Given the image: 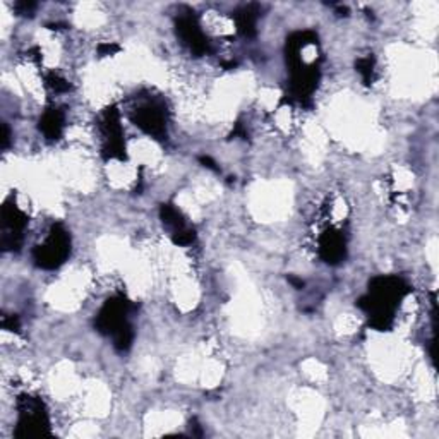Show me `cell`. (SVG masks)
<instances>
[{
	"label": "cell",
	"mask_w": 439,
	"mask_h": 439,
	"mask_svg": "<svg viewBox=\"0 0 439 439\" xmlns=\"http://www.w3.org/2000/svg\"><path fill=\"white\" fill-rule=\"evenodd\" d=\"M408 292V285L399 276H378L369 283V292L357 300V306L369 314L373 328L385 332L392 328L396 306Z\"/></svg>",
	"instance_id": "6da1fadb"
},
{
	"label": "cell",
	"mask_w": 439,
	"mask_h": 439,
	"mask_svg": "<svg viewBox=\"0 0 439 439\" xmlns=\"http://www.w3.org/2000/svg\"><path fill=\"white\" fill-rule=\"evenodd\" d=\"M133 307V304L122 295L112 297L105 302L95 320V328L101 335L112 336L115 348L120 352L129 350L134 340L133 326L129 322V314Z\"/></svg>",
	"instance_id": "7a4b0ae2"
},
{
	"label": "cell",
	"mask_w": 439,
	"mask_h": 439,
	"mask_svg": "<svg viewBox=\"0 0 439 439\" xmlns=\"http://www.w3.org/2000/svg\"><path fill=\"white\" fill-rule=\"evenodd\" d=\"M20 420L16 427V438H40L50 434L47 410L43 401L36 396L22 395L17 400Z\"/></svg>",
	"instance_id": "3957f363"
},
{
	"label": "cell",
	"mask_w": 439,
	"mask_h": 439,
	"mask_svg": "<svg viewBox=\"0 0 439 439\" xmlns=\"http://www.w3.org/2000/svg\"><path fill=\"white\" fill-rule=\"evenodd\" d=\"M70 254V235L64 228L62 223H55L50 228L47 240L33 249V260L36 266L43 269H55Z\"/></svg>",
	"instance_id": "277c9868"
},
{
	"label": "cell",
	"mask_w": 439,
	"mask_h": 439,
	"mask_svg": "<svg viewBox=\"0 0 439 439\" xmlns=\"http://www.w3.org/2000/svg\"><path fill=\"white\" fill-rule=\"evenodd\" d=\"M28 225V216L17 208L14 202L6 201L2 206V251H20L24 239V228Z\"/></svg>",
	"instance_id": "5b68a950"
},
{
	"label": "cell",
	"mask_w": 439,
	"mask_h": 439,
	"mask_svg": "<svg viewBox=\"0 0 439 439\" xmlns=\"http://www.w3.org/2000/svg\"><path fill=\"white\" fill-rule=\"evenodd\" d=\"M101 131H103V155L105 158L110 160H124L126 158V146L122 141V127H120L119 112L115 107H110L105 110L103 122H101Z\"/></svg>",
	"instance_id": "8992f818"
},
{
	"label": "cell",
	"mask_w": 439,
	"mask_h": 439,
	"mask_svg": "<svg viewBox=\"0 0 439 439\" xmlns=\"http://www.w3.org/2000/svg\"><path fill=\"white\" fill-rule=\"evenodd\" d=\"M133 122L155 140H163L167 136V112L158 103H146L136 108L133 114Z\"/></svg>",
	"instance_id": "52a82bcc"
},
{
	"label": "cell",
	"mask_w": 439,
	"mask_h": 439,
	"mask_svg": "<svg viewBox=\"0 0 439 439\" xmlns=\"http://www.w3.org/2000/svg\"><path fill=\"white\" fill-rule=\"evenodd\" d=\"M175 31H177V36L182 40V43L193 54L204 55L209 52V41L202 35L200 22H198L196 16L191 10L186 14H180L177 17V21H175Z\"/></svg>",
	"instance_id": "ba28073f"
},
{
	"label": "cell",
	"mask_w": 439,
	"mask_h": 439,
	"mask_svg": "<svg viewBox=\"0 0 439 439\" xmlns=\"http://www.w3.org/2000/svg\"><path fill=\"white\" fill-rule=\"evenodd\" d=\"M320 256L328 265H338L347 256V247L340 232L328 230L320 239Z\"/></svg>",
	"instance_id": "9c48e42d"
},
{
	"label": "cell",
	"mask_w": 439,
	"mask_h": 439,
	"mask_svg": "<svg viewBox=\"0 0 439 439\" xmlns=\"http://www.w3.org/2000/svg\"><path fill=\"white\" fill-rule=\"evenodd\" d=\"M258 16H260V9L258 6L251 3V6L242 7L235 13V22H237V29L242 36L246 38H253L256 35V22Z\"/></svg>",
	"instance_id": "30bf717a"
},
{
	"label": "cell",
	"mask_w": 439,
	"mask_h": 439,
	"mask_svg": "<svg viewBox=\"0 0 439 439\" xmlns=\"http://www.w3.org/2000/svg\"><path fill=\"white\" fill-rule=\"evenodd\" d=\"M64 129V114L59 108H48L40 119V131L47 140H59Z\"/></svg>",
	"instance_id": "8fae6325"
},
{
	"label": "cell",
	"mask_w": 439,
	"mask_h": 439,
	"mask_svg": "<svg viewBox=\"0 0 439 439\" xmlns=\"http://www.w3.org/2000/svg\"><path fill=\"white\" fill-rule=\"evenodd\" d=\"M160 216H161V221L165 223V227L170 228L172 234L187 227L186 220L182 218V215H180L179 209L172 204H161Z\"/></svg>",
	"instance_id": "7c38bea8"
},
{
	"label": "cell",
	"mask_w": 439,
	"mask_h": 439,
	"mask_svg": "<svg viewBox=\"0 0 439 439\" xmlns=\"http://www.w3.org/2000/svg\"><path fill=\"white\" fill-rule=\"evenodd\" d=\"M172 240H174V244H177V246H189V244H193L194 240H196V232L191 227H186L182 228V230L174 232V234H172Z\"/></svg>",
	"instance_id": "4fadbf2b"
},
{
	"label": "cell",
	"mask_w": 439,
	"mask_h": 439,
	"mask_svg": "<svg viewBox=\"0 0 439 439\" xmlns=\"http://www.w3.org/2000/svg\"><path fill=\"white\" fill-rule=\"evenodd\" d=\"M355 67H357V73L362 76V80L366 82L371 81V77H373V70H374V59L373 57H364V59H359L357 64H355Z\"/></svg>",
	"instance_id": "5bb4252c"
},
{
	"label": "cell",
	"mask_w": 439,
	"mask_h": 439,
	"mask_svg": "<svg viewBox=\"0 0 439 439\" xmlns=\"http://www.w3.org/2000/svg\"><path fill=\"white\" fill-rule=\"evenodd\" d=\"M47 84L50 86L52 89H54L55 93H60V91H67V89L70 88L69 82H67L66 80H62V77L57 76V74H48L47 76Z\"/></svg>",
	"instance_id": "9a60e30c"
},
{
	"label": "cell",
	"mask_w": 439,
	"mask_h": 439,
	"mask_svg": "<svg viewBox=\"0 0 439 439\" xmlns=\"http://www.w3.org/2000/svg\"><path fill=\"white\" fill-rule=\"evenodd\" d=\"M14 9H16L17 14L21 16H33L36 9V3L35 2H16L14 3Z\"/></svg>",
	"instance_id": "2e32d148"
},
{
	"label": "cell",
	"mask_w": 439,
	"mask_h": 439,
	"mask_svg": "<svg viewBox=\"0 0 439 439\" xmlns=\"http://www.w3.org/2000/svg\"><path fill=\"white\" fill-rule=\"evenodd\" d=\"M20 320L17 316H3L2 318V328L9 329V332H20Z\"/></svg>",
	"instance_id": "e0dca14e"
},
{
	"label": "cell",
	"mask_w": 439,
	"mask_h": 439,
	"mask_svg": "<svg viewBox=\"0 0 439 439\" xmlns=\"http://www.w3.org/2000/svg\"><path fill=\"white\" fill-rule=\"evenodd\" d=\"M119 50H120L119 45H115V43H101L100 47H98V52H100L101 57H107V55H114V54H117Z\"/></svg>",
	"instance_id": "ac0fdd59"
},
{
	"label": "cell",
	"mask_w": 439,
	"mask_h": 439,
	"mask_svg": "<svg viewBox=\"0 0 439 439\" xmlns=\"http://www.w3.org/2000/svg\"><path fill=\"white\" fill-rule=\"evenodd\" d=\"M200 161L202 165H204L206 168H209V170H213V172H218V167H216V163L215 161H213L211 158H209V156H201L200 158Z\"/></svg>",
	"instance_id": "d6986e66"
},
{
	"label": "cell",
	"mask_w": 439,
	"mask_h": 439,
	"mask_svg": "<svg viewBox=\"0 0 439 439\" xmlns=\"http://www.w3.org/2000/svg\"><path fill=\"white\" fill-rule=\"evenodd\" d=\"M2 129H3V136H2V148H3V149H7V146H9V141H10V131H9V127H7V124H3Z\"/></svg>",
	"instance_id": "ffe728a7"
},
{
	"label": "cell",
	"mask_w": 439,
	"mask_h": 439,
	"mask_svg": "<svg viewBox=\"0 0 439 439\" xmlns=\"http://www.w3.org/2000/svg\"><path fill=\"white\" fill-rule=\"evenodd\" d=\"M288 281H290L292 285H294L295 288H302L304 287V281L300 278H295V276H288Z\"/></svg>",
	"instance_id": "44dd1931"
}]
</instances>
